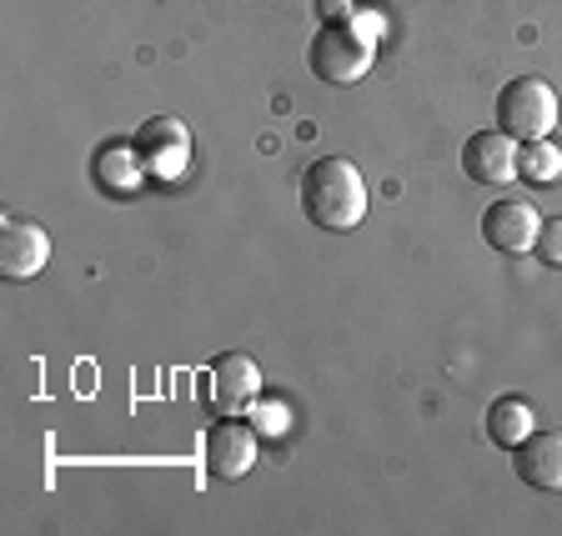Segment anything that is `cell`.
Wrapping results in <instances>:
<instances>
[{
	"label": "cell",
	"instance_id": "30bf717a",
	"mask_svg": "<svg viewBox=\"0 0 562 536\" xmlns=\"http://www.w3.org/2000/svg\"><path fill=\"white\" fill-rule=\"evenodd\" d=\"M513 467L527 487L562 491V432H532L522 446H513Z\"/></svg>",
	"mask_w": 562,
	"mask_h": 536
},
{
	"label": "cell",
	"instance_id": "9a60e30c",
	"mask_svg": "<svg viewBox=\"0 0 562 536\" xmlns=\"http://www.w3.org/2000/svg\"><path fill=\"white\" fill-rule=\"evenodd\" d=\"M538 261L542 266H562V216L558 221H542V231H538Z\"/></svg>",
	"mask_w": 562,
	"mask_h": 536
},
{
	"label": "cell",
	"instance_id": "7c38bea8",
	"mask_svg": "<svg viewBox=\"0 0 562 536\" xmlns=\"http://www.w3.org/2000/svg\"><path fill=\"white\" fill-rule=\"evenodd\" d=\"M487 436L497 446H522L527 436H532V401L522 397H503V401H492L487 407Z\"/></svg>",
	"mask_w": 562,
	"mask_h": 536
},
{
	"label": "cell",
	"instance_id": "7a4b0ae2",
	"mask_svg": "<svg viewBox=\"0 0 562 536\" xmlns=\"http://www.w3.org/2000/svg\"><path fill=\"white\" fill-rule=\"evenodd\" d=\"M376 60V41L362 21H337V25H322L306 50V66H312L316 81L327 85H357L372 70Z\"/></svg>",
	"mask_w": 562,
	"mask_h": 536
},
{
	"label": "cell",
	"instance_id": "ba28073f",
	"mask_svg": "<svg viewBox=\"0 0 562 536\" xmlns=\"http://www.w3.org/2000/svg\"><path fill=\"white\" fill-rule=\"evenodd\" d=\"M462 171L477 186H513L517 181V140L507 130H472L462 146Z\"/></svg>",
	"mask_w": 562,
	"mask_h": 536
},
{
	"label": "cell",
	"instance_id": "5bb4252c",
	"mask_svg": "<svg viewBox=\"0 0 562 536\" xmlns=\"http://www.w3.org/2000/svg\"><path fill=\"white\" fill-rule=\"evenodd\" d=\"M246 421L261 432V442L267 436H286V426H292V411H286V401H271V397H257L251 401V411H246Z\"/></svg>",
	"mask_w": 562,
	"mask_h": 536
},
{
	"label": "cell",
	"instance_id": "6da1fadb",
	"mask_svg": "<svg viewBox=\"0 0 562 536\" xmlns=\"http://www.w3.org/2000/svg\"><path fill=\"white\" fill-rule=\"evenodd\" d=\"M367 175L347 156H322L302 175V210L316 231H357L367 221Z\"/></svg>",
	"mask_w": 562,
	"mask_h": 536
},
{
	"label": "cell",
	"instance_id": "9c48e42d",
	"mask_svg": "<svg viewBox=\"0 0 562 536\" xmlns=\"http://www.w3.org/2000/svg\"><path fill=\"white\" fill-rule=\"evenodd\" d=\"M50 261V236L35 221H5L0 226V271L5 281H31Z\"/></svg>",
	"mask_w": 562,
	"mask_h": 536
},
{
	"label": "cell",
	"instance_id": "2e32d148",
	"mask_svg": "<svg viewBox=\"0 0 562 536\" xmlns=\"http://www.w3.org/2000/svg\"><path fill=\"white\" fill-rule=\"evenodd\" d=\"M316 15H322V25L357 21V0H316Z\"/></svg>",
	"mask_w": 562,
	"mask_h": 536
},
{
	"label": "cell",
	"instance_id": "277c9868",
	"mask_svg": "<svg viewBox=\"0 0 562 536\" xmlns=\"http://www.w3.org/2000/svg\"><path fill=\"white\" fill-rule=\"evenodd\" d=\"M257 452H261V432L246 417H222L201 436V461H206L211 481H241L257 467Z\"/></svg>",
	"mask_w": 562,
	"mask_h": 536
},
{
	"label": "cell",
	"instance_id": "52a82bcc",
	"mask_svg": "<svg viewBox=\"0 0 562 536\" xmlns=\"http://www.w3.org/2000/svg\"><path fill=\"white\" fill-rule=\"evenodd\" d=\"M257 397H261V366L246 351H226V356L211 362V407L222 417H246Z\"/></svg>",
	"mask_w": 562,
	"mask_h": 536
},
{
	"label": "cell",
	"instance_id": "4fadbf2b",
	"mask_svg": "<svg viewBox=\"0 0 562 536\" xmlns=\"http://www.w3.org/2000/svg\"><path fill=\"white\" fill-rule=\"evenodd\" d=\"M517 175H527L532 186H552V181L562 175V151L552 146L548 136L522 140V146H517Z\"/></svg>",
	"mask_w": 562,
	"mask_h": 536
},
{
	"label": "cell",
	"instance_id": "3957f363",
	"mask_svg": "<svg viewBox=\"0 0 562 536\" xmlns=\"http://www.w3.org/2000/svg\"><path fill=\"white\" fill-rule=\"evenodd\" d=\"M558 126V91L542 76H517L497 91V130L522 146V140H542Z\"/></svg>",
	"mask_w": 562,
	"mask_h": 536
},
{
	"label": "cell",
	"instance_id": "5b68a950",
	"mask_svg": "<svg viewBox=\"0 0 562 536\" xmlns=\"http://www.w3.org/2000/svg\"><path fill=\"white\" fill-rule=\"evenodd\" d=\"M131 146H136V156L151 181H181L191 166V130H187V121H176V116L140 121Z\"/></svg>",
	"mask_w": 562,
	"mask_h": 536
},
{
	"label": "cell",
	"instance_id": "8992f818",
	"mask_svg": "<svg viewBox=\"0 0 562 536\" xmlns=\"http://www.w3.org/2000/svg\"><path fill=\"white\" fill-rule=\"evenodd\" d=\"M538 231H542V216L532 201H492L487 210H482V241L492 246V251H507V256H522V251H532L538 246Z\"/></svg>",
	"mask_w": 562,
	"mask_h": 536
},
{
	"label": "cell",
	"instance_id": "8fae6325",
	"mask_svg": "<svg viewBox=\"0 0 562 536\" xmlns=\"http://www.w3.org/2000/svg\"><path fill=\"white\" fill-rule=\"evenodd\" d=\"M91 175H95V186H101L105 196H131V191L140 186V175H146V166H140L136 146L116 140V146H101V151H95Z\"/></svg>",
	"mask_w": 562,
	"mask_h": 536
}]
</instances>
